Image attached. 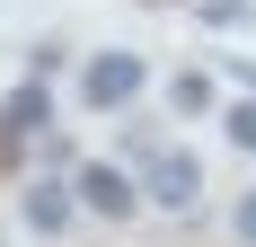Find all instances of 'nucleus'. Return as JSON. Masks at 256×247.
<instances>
[{"mask_svg": "<svg viewBox=\"0 0 256 247\" xmlns=\"http://www.w3.org/2000/svg\"><path fill=\"white\" fill-rule=\"evenodd\" d=\"M142 9H168V0H142Z\"/></svg>", "mask_w": 256, "mask_h": 247, "instance_id": "nucleus-10", "label": "nucleus"}, {"mask_svg": "<svg viewBox=\"0 0 256 247\" xmlns=\"http://www.w3.org/2000/svg\"><path fill=\"white\" fill-rule=\"evenodd\" d=\"M168 115H212V80L204 71H177L168 80Z\"/></svg>", "mask_w": 256, "mask_h": 247, "instance_id": "nucleus-6", "label": "nucleus"}, {"mask_svg": "<svg viewBox=\"0 0 256 247\" xmlns=\"http://www.w3.org/2000/svg\"><path fill=\"white\" fill-rule=\"evenodd\" d=\"M132 186H142V203H150V212H194V203H204V159H194V150H177V142H159L150 159H142V176H132Z\"/></svg>", "mask_w": 256, "mask_h": 247, "instance_id": "nucleus-2", "label": "nucleus"}, {"mask_svg": "<svg viewBox=\"0 0 256 247\" xmlns=\"http://www.w3.org/2000/svg\"><path fill=\"white\" fill-rule=\"evenodd\" d=\"M194 18H204V26H248L256 9H248V0H204V9H194Z\"/></svg>", "mask_w": 256, "mask_h": 247, "instance_id": "nucleus-9", "label": "nucleus"}, {"mask_svg": "<svg viewBox=\"0 0 256 247\" xmlns=\"http://www.w3.org/2000/svg\"><path fill=\"white\" fill-rule=\"evenodd\" d=\"M71 203L88 221H132V212H142V186H132L115 159H80L71 168Z\"/></svg>", "mask_w": 256, "mask_h": 247, "instance_id": "nucleus-3", "label": "nucleus"}, {"mask_svg": "<svg viewBox=\"0 0 256 247\" xmlns=\"http://www.w3.org/2000/svg\"><path fill=\"white\" fill-rule=\"evenodd\" d=\"M142 80H150V62L132 44H98L80 62V106H88V115H124V106L142 98Z\"/></svg>", "mask_w": 256, "mask_h": 247, "instance_id": "nucleus-1", "label": "nucleus"}, {"mask_svg": "<svg viewBox=\"0 0 256 247\" xmlns=\"http://www.w3.org/2000/svg\"><path fill=\"white\" fill-rule=\"evenodd\" d=\"M221 132H230V150L256 159V98H230V106H221Z\"/></svg>", "mask_w": 256, "mask_h": 247, "instance_id": "nucleus-7", "label": "nucleus"}, {"mask_svg": "<svg viewBox=\"0 0 256 247\" xmlns=\"http://www.w3.org/2000/svg\"><path fill=\"white\" fill-rule=\"evenodd\" d=\"M230 238L256 247V186H248V194H230Z\"/></svg>", "mask_w": 256, "mask_h": 247, "instance_id": "nucleus-8", "label": "nucleus"}, {"mask_svg": "<svg viewBox=\"0 0 256 247\" xmlns=\"http://www.w3.org/2000/svg\"><path fill=\"white\" fill-rule=\"evenodd\" d=\"M0 124H9L18 142H44V132H53V88H44V80H18V88L0 98Z\"/></svg>", "mask_w": 256, "mask_h": 247, "instance_id": "nucleus-5", "label": "nucleus"}, {"mask_svg": "<svg viewBox=\"0 0 256 247\" xmlns=\"http://www.w3.org/2000/svg\"><path fill=\"white\" fill-rule=\"evenodd\" d=\"M71 212H80V203H71V176H26V186H18V221L36 230V238H62Z\"/></svg>", "mask_w": 256, "mask_h": 247, "instance_id": "nucleus-4", "label": "nucleus"}]
</instances>
